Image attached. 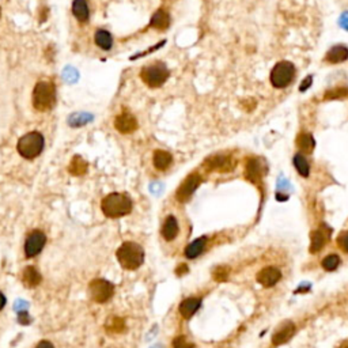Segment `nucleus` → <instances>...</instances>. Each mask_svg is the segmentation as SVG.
Segmentation results:
<instances>
[{"instance_id":"f257e3e1","label":"nucleus","mask_w":348,"mask_h":348,"mask_svg":"<svg viewBox=\"0 0 348 348\" xmlns=\"http://www.w3.org/2000/svg\"><path fill=\"white\" fill-rule=\"evenodd\" d=\"M102 213L108 218L125 217L132 211V200L125 193H111L101 203Z\"/></svg>"},{"instance_id":"f03ea898","label":"nucleus","mask_w":348,"mask_h":348,"mask_svg":"<svg viewBox=\"0 0 348 348\" xmlns=\"http://www.w3.org/2000/svg\"><path fill=\"white\" fill-rule=\"evenodd\" d=\"M56 103V87L51 81L39 82L33 90V107L40 112L51 111Z\"/></svg>"},{"instance_id":"7ed1b4c3","label":"nucleus","mask_w":348,"mask_h":348,"mask_svg":"<svg viewBox=\"0 0 348 348\" xmlns=\"http://www.w3.org/2000/svg\"><path fill=\"white\" fill-rule=\"evenodd\" d=\"M117 259L125 269H136L145 261V251L136 242H125L117 251Z\"/></svg>"},{"instance_id":"20e7f679","label":"nucleus","mask_w":348,"mask_h":348,"mask_svg":"<svg viewBox=\"0 0 348 348\" xmlns=\"http://www.w3.org/2000/svg\"><path fill=\"white\" fill-rule=\"evenodd\" d=\"M45 141L40 132H29L18 141L17 150L19 155L25 159H34L43 153Z\"/></svg>"},{"instance_id":"39448f33","label":"nucleus","mask_w":348,"mask_h":348,"mask_svg":"<svg viewBox=\"0 0 348 348\" xmlns=\"http://www.w3.org/2000/svg\"><path fill=\"white\" fill-rule=\"evenodd\" d=\"M169 75V69L163 63H155L151 64V65H147V67L142 69L141 73L142 81L151 89H157V87H161L162 85H165Z\"/></svg>"},{"instance_id":"423d86ee","label":"nucleus","mask_w":348,"mask_h":348,"mask_svg":"<svg viewBox=\"0 0 348 348\" xmlns=\"http://www.w3.org/2000/svg\"><path fill=\"white\" fill-rule=\"evenodd\" d=\"M295 78V65L290 61H279L271 71V83L276 89H285Z\"/></svg>"},{"instance_id":"0eeeda50","label":"nucleus","mask_w":348,"mask_h":348,"mask_svg":"<svg viewBox=\"0 0 348 348\" xmlns=\"http://www.w3.org/2000/svg\"><path fill=\"white\" fill-rule=\"evenodd\" d=\"M90 295L94 301L98 303L108 302L115 294V286L111 282L103 281V279H97L90 283Z\"/></svg>"},{"instance_id":"6e6552de","label":"nucleus","mask_w":348,"mask_h":348,"mask_svg":"<svg viewBox=\"0 0 348 348\" xmlns=\"http://www.w3.org/2000/svg\"><path fill=\"white\" fill-rule=\"evenodd\" d=\"M201 184V177L200 174L192 173L188 176L187 179L184 180V183L181 184L176 192V197L181 203H187L188 200L191 199L192 195L195 193V191L199 188V185Z\"/></svg>"},{"instance_id":"1a4fd4ad","label":"nucleus","mask_w":348,"mask_h":348,"mask_svg":"<svg viewBox=\"0 0 348 348\" xmlns=\"http://www.w3.org/2000/svg\"><path fill=\"white\" fill-rule=\"evenodd\" d=\"M45 243H47V235L43 231L36 230L33 233H30L25 242L26 257H34V256L39 255L45 247Z\"/></svg>"},{"instance_id":"9d476101","label":"nucleus","mask_w":348,"mask_h":348,"mask_svg":"<svg viewBox=\"0 0 348 348\" xmlns=\"http://www.w3.org/2000/svg\"><path fill=\"white\" fill-rule=\"evenodd\" d=\"M204 166L211 171H230L234 169L235 162L230 155H223V154H218L214 157H210L205 159Z\"/></svg>"},{"instance_id":"9b49d317","label":"nucleus","mask_w":348,"mask_h":348,"mask_svg":"<svg viewBox=\"0 0 348 348\" xmlns=\"http://www.w3.org/2000/svg\"><path fill=\"white\" fill-rule=\"evenodd\" d=\"M115 128L120 133L128 135L137 129V120L129 112H123L115 119Z\"/></svg>"},{"instance_id":"f8f14e48","label":"nucleus","mask_w":348,"mask_h":348,"mask_svg":"<svg viewBox=\"0 0 348 348\" xmlns=\"http://www.w3.org/2000/svg\"><path fill=\"white\" fill-rule=\"evenodd\" d=\"M328 238H329V229L327 226H320L319 229L311 233L310 237V252L311 253H317L327 245Z\"/></svg>"},{"instance_id":"ddd939ff","label":"nucleus","mask_w":348,"mask_h":348,"mask_svg":"<svg viewBox=\"0 0 348 348\" xmlns=\"http://www.w3.org/2000/svg\"><path fill=\"white\" fill-rule=\"evenodd\" d=\"M282 272L275 267H267L257 273V282L264 287H272L281 281Z\"/></svg>"},{"instance_id":"4468645a","label":"nucleus","mask_w":348,"mask_h":348,"mask_svg":"<svg viewBox=\"0 0 348 348\" xmlns=\"http://www.w3.org/2000/svg\"><path fill=\"white\" fill-rule=\"evenodd\" d=\"M245 177L248 181L253 184H257L263 179V165L261 161L257 158H251L248 159L247 167H245Z\"/></svg>"},{"instance_id":"2eb2a0df","label":"nucleus","mask_w":348,"mask_h":348,"mask_svg":"<svg viewBox=\"0 0 348 348\" xmlns=\"http://www.w3.org/2000/svg\"><path fill=\"white\" fill-rule=\"evenodd\" d=\"M294 335H295V325L291 321H286L275 332V335L272 336V344L273 345H282V344L287 343Z\"/></svg>"},{"instance_id":"dca6fc26","label":"nucleus","mask_w":348,"mask_h":348,"mask_svg":"<svg viewBox=\"0 0 348 348\" xmlns=\"http://www.w3.org/2000/svg\"><path fill=\"white\" fill-rule=\"evenodd\" d=\"M325 60L328 63L337 64L343 63L345 60H348V47L345 45H335L329 49V52L325 56Z\"/></svg>"},{"instance_id":"f3484780","label":"nucleus","mask_w":348,"mask_h":348,"mask_svg":"<svg viewBox=\"0 0 348 348\" xmlns=\"http://www.w3.org/2000/svg\"><path fill=\"white\" fill-rule=\"evenodd\" d=\"M201 306V299L200 298H188L180 305V313L184 319H191L196 311Z\"/></svg>"},{"instance_id":"a211bd4d","label":"nucleus","mask_w":348,"mask_h":348,"mask_svg":"<svg viewBox=\"0 0 348 348\" xmlns=\"http://www.w3.org/2000/svg\"><path fill=\"white\" fill-rule=\"evenodd\" d=\"M73 14L81 23H86L90 18V9L86 0H74Z\"/></svg>"},{"instance_id":"6ab92c4d","label":"nucleus","mask_w":348,"mask_h":348,"mask_svg":"<svg viewBox=\"0 0 348 348\" xmlns=\"http://www.w3.org/2000/svg\"><path fill=\"white\" fill-rule=\"evenodd\" d=\"M162 235L166 241H173L179 235V222L171 215L166 218L165 223L162 226Z\"/></svg>"},{"instance_id":"aec40b11","label":"nucleus","mask_w":348,"mask_h":348,"mask_svg":"<svg viewBox=\"0 0 348 348\" xmlns=\"http://www.w3.org/2000/svg\"><path fill=\"white\" fill-rule=\"evenodd\" d=\"M150 26L157 30H166L170 26V15L166 13L165 10L159 9L151 17Z\"/></svg>"},{"instance_id":"412c9836","label":"nucleus","mask_w":348,"mask_h":348,"mask_svg":"<svg viewBox=\"0 0 348 348\" xmlns=\"http://www.w3.org/2000/svg\"><path fill=\"white\" fill-rule=\"evenodd\" d=\"M153 162L155 169L166 170L169 169L170 165H171L173 157H171V154L165 151V150H157L153 155Z\"/></svg>"},{"instance_id":"4be33fe9","label":"nucleus","mask_w":348,"mask_h":348,"mask_svg":"<svg viewBox=\"0 0 348 348\" xmlns=\"http://www.w3.org/2000/svg\"><path fill=\"white\" fill-rule=\"evenodd\" d=\"M205 245H207V238L205 237L197 238V239H195L192 243H189L187 247V249H185V256H187V259L192 260L196 259V257H199V256L204 252V249H205Z\"/></svg>"},{"instance_id":"5701e85b","label":"nucleus","mask_w":348,"mask_h":348,"mask_svg":"<svg viewBox=\"0 0 348 348\" xmlns=\"http://www.w3.org/2000/svg\"><path fill=\"white\" fill-rule=\"evenodd\" d=\"M94 41L97 44V47H99L102 51H111L113 47V37L108 30L99 29L95 31L94 36Z\"/></svg>"},{"instance_id":"b1692460","label":"nucleus","mask_w":348,"mask_h":348,"mask_svg":"<svg viewBox=\"0 0 348 348\" xmlns=\"http://www.w3.org/2000/svg\"><path fill=\"white\" fill-rule=\"evenodd\" d=\"M87 169H89L87 162L82 157H79V155H75L71 159V162H69V166H68V171L73 174V176H75V177L85 176L87 173Z\"/></svg>"},{"instance_id":"393cba45","label":"nucleus","mask_w":348,"mask_h":348,"mask_svg":"<svg viewBox=\"0 0 348 348\" xmlns=\"http://www.w3.org/2000/svg\"><path fill=\"white\" fill-rule=\"evenodd\" d=\"M297 146L298 149L302 151V154H311L313 153V150L316 149L315 137H313V135L303 132L301 135H298Z\"/></svg>"},{"instance_id":"a878e982","label":"nucleus","mask_w":348,"mask_h":348,"mask_svg":"<svg viewBox=\"0 0 348 348\" xmlns=\"http://www.w3.org/2000/svg\"><path fill=\"white\" fill-rule=\"evenodd\" d=\"M293 163L295 166V169L302 177H309L310 174V165L307 159H306L305 154L302 153H297L294 155L293 158Z\"/></svg>"},{"instance_id":"bb28decb","label":"nucleus","mask_w":348,"mask_h":348,"mask_svg":"<svg viewBox=\"0 0 348 348\" xmlns=\"http://www.w3.org/2000/svg\"><path fill=\"white\" fill-rule=\"evenodd\" d=\"M41 282V275L34 267H27L23 271V283L27 287H36Z\"/></svg>"},{"instance_id":"cd10ccee","label":"nucleus","mask_w":348,"mask_h":348,"mask_svg":"<svg viewBox=\"0 0 348 348\" xmlns=\"http://www.w3.org/2000/svg\"><path fill=\"white\" fill-rule=\"evenodd\" d=\"M105 328H107V331L109 333H120V332H123L125 329V323H124L123 319L113 316V317L108 320L107 327Z\"/></svg>"},{"instance_id":"c85d7f7f","label":"nucleus","mask_w":348,"mask_h":348,"mask_svg":"<svg viewBox=\"0 0 348 348\" xmlns=\"http://www.w3.org/2000/svg\"><path fill=\"white\" fill-rule=\"evenodd\" d=\"M340 265V257L337 255H329L323 260V268L325 271H335Z\"/></svg>"},{"instance_id":"c756f323","label":"nucleus","mask_w":348,"mask_h":348,"mask_svg":"<svg viewBox=\"0 0 348 348\" xmlns=\"http://www.w3.org/2000/svg\"><path fill=\"white\" fill-rule=\"evenodd\" d=\"M348 89L345 87H339V89L329 90L328 93H325V99H341V98L347 97Z\"/></svg>"},{"instance_id":"7c9ffc66","label":"nucleus","mask_w":348,"mask_h":348,"mask_svg":"<svg viewBox=\"0 0 348 348\" xmlns=\"http://www.w3.org/2000/svg\"><path fill=\"white\" fill-rule=\"evenodd\" d=\"M229 272H230V268L226 267V265H221V267L215 268V271H214V279H215L217 282L227 281V277H229Z\"/></svg>"},{"instance_id":"2f4dec72","label":"nucleus","mask_w":348,"mask_h":348,"mask_svg":"<svg viewBox=\"0 0 348 348\" xmlns=\"http://www.w3.org/2000/svg\"><path fill=\"white\" fill-rule=\"evenodd\" d=\"M173 348H195V345L189 343L185 336H179L173 341Z\"/></svg>"},{"instance_id":"473e14b6","label":"nucleus","mask_w":348,"mask_h":348,"mask_svg":"<svg viewBox=\"0 0 348 348\" xmlns=\"http://www.w3.org/2000/svg\"><path fill=\"white\" fill-rule=\"evenodd\" d=\"M337 245H339L344 252H348V231H344L337 238Z\"/></svg>"},{"instance_id":"72a5a7b5","label":"nucleus","mask_w":348,"mask_h":348,"mask_svg":"<svg viewBox=\"0 0 348 348\" xmlns=\"http://www.w3.org/2000/svg\"><path fill=\"white\" fill-rule=\"evenodd\" d=\"M27 307H29V303L25 301H22V299H18V301L15 302V305H14V309L17 310L18 313H19V311H26Z\"/></svg>"},{"instance_id":"f704fd0d","label":"nucleus","mask_w":348,"mask_h":348,"mask_svg":"<svg viewBox=\"0 0 348 348\" xmlns=\"http://www.w3.org/2000/svg\"><path fill=\"white\" fill-rule=\"evenodd\" d=\"M311 81H313V77L311 75H309V77L306 78V79H303L302 81V83H301V86H299V91H306V90L309 89L310 86H311Z\"/></svg>"},{"instance_id":"c9c22d12","label":"nucleus","mask_w":348,"mask_h":348,"mask_svg":"<svg viewBox=\"0 0 348 348\" xmlns=\"http://www.w3.org/2000/svg\"><path fill=\"white\" fill-rule=\"evenodd\" d=\"M339 23L344 30H347L348 31V11H345V13H343L341 15H340Z\"/></svg>"},{"instance_id":"e433bc0d","label":"nucleus","mask_w":348,"mask_h":348,"mask_svg":"<svg viewBox=\"0 0 348 348\" xmlns=\"http://www.w3.org/2000/svg\"><path fill=\"white\" fill-rule=\"evenodd\" d=\"M18 321H19L21 324H23V325L29 324L30 323L29 315H27L26 311H19V315H18Z\"/></svg>"},{"instance_id":"4c0bfd02","label":"nucleus","mask_w":348,"mask_h":348,"mask_svg":"<svg viewBox=\"0 0 348 348\" xmlns=\"http://www.w3.org/2000/svg\"><path fill=\"white\" fill-rule=\"evenodd\" d=\"M36 348H53V344L47 341V340H44V341H40V343L36 345Z\"/></svg>"},{"instance_id":"58836bf2","label":"nucleus","mask_w":348,"mask_h":348,"mask_svg":"<svg viewBox=\"0 0 348 348\" xmlns=\"http://www.w3.org/2000/svg\"><path fill=\"white\" fill-rule=\"evenodd\" d=\"M176 272H177V275H180V276L185 275V273L188 272V265H185V264H181V265L177 268V271Z\"/></svg>"},{"instance_id":"ea45409f","label":"nucleus","mask_w":348,"mask_h":348,"mask_svg":"<svg viewBox=\"0 0 348 348\" xmlns=\"http://www.w3.org/2000/svg\"><path fill=\"white\" fill-rule=\"evenodd\" d=\"M5 305H6V297L3 295V294L0 293V310L5 307Z\"/></svg>"},{"instance_id":"a19ab883","label":"nucleus","mask_w":348,"mask_h":348,"mask_svg":"<svg viewBox=\"0 0 348 348\" xmlns=\"http://www.w3.org/2000/svg\"><path fill=\"white\" fill-rule=\"evenodd\" d=\"M339 348H348V340H345V341H343V343L340 344Z\"/></svg>"},{"instance_id":"79ce46f5","label":"nucleus","mask_w":348,"mask_h":348,"mask_svg":"<svg viewBox=\"0 0 348 348\" xmlns=\"http://www.w3.org/2000/svg\"><path fill=\"white\" fill-rule=\"evenodd\" d=\"M0 15H2V9H0Z\"/></svg>"},{"instance_id":"37998d69","label":"nucleus","mask_w":348,"mask_h":348,"mask_svg":"<svg viewBox=\"0 0 348 348\" xmlns=\"http://www.w3.org/2000/svg\"><path fill=\"white\" fill-rule=\"evenodd\" d=\"M154 348H161V347H154Z\"/></svg>"}]
</instances>
